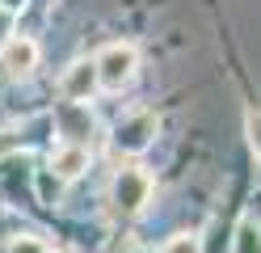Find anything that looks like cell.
Returning <instances> with one entry per match:
<instances>
[{"instance_id":"cell-5","label":"cell","mask_w":261,"mask_h":253,"mask_svg":"<svg viewBox=\"0 0 261 253\" xmlns=\"http://www.w3.org/2000/svg\"><path fill=\"white\" fill-rule=\"evenodd\" d=\"M93 110L80 106V101H59L55 106V131L63 135V144H76V148H89L93 140Z\"/></svg>"},{"instance_id":"cell-1","label":"cell","mask_w":261,"mask_h":253,"mask_svg":"<svg viewBox=\"0 0 261 253\" xmlns=\"http://www.w3.org/2000/svg\"><path fill=\"white\" fill-rule=\"evenodd\" d=\"M93 63H97L101 89L106 93H122L126 84L135 80V72H139V51H135V42H106L93 55Z\"/></svg>"},{"instance_id":"cell-7","label":"cell","mask_w":261,"mask_h":253,"mask_svg":"<svg viewBox=\"0 0 261 253\" xmlns=\"http://www.w3.org/2000/svg\"><path fill=\"white\" fill-rule=\"evenodd\" d=\"M89 148H76V144H59L55 152H51V173H55V181H76L80 173L89 169Z\"/></svg>"},{"instance_id":"cell-6","label":"cell","mask_w":261,"mask_h":253,"mask_svg":"<svg viewBox=\"0 0 261 253\" xmlns=\"http://www.w3.org/2000/svg\"><path fill=\"white\" fill-rule=\"evenodd\" d=\"M101 89V80H97V63L93 59H72L68 63V72L59 76V93H63V101H85Z\"/></svg>"},{"instance_id":"cell-9","label":"cell","mask_w":261,"mask_h":253,"mask_svg":"<svg viewBox=\"0 0 261 253\" xmlns=\"http://www.w3.org/2000/svg\"><path fill=\"white\" fill-rule=\"evenodd\" d=\"M5 253H51V245H46L42 236H34V232H21V236H13V241H9Z\"/></svg>"},{"instance_id":"cell-13","label":"cell","mask_w":261,"mask_h":253,"mask_svg":"<svg viewBox=\"0 0 261 253\" xmlns=\"http://www.w3.org/2000/svg\"><path fill=\"white\" fill-rule=\"evenodd\" d=\"M0 9H9V13H17V9H25V0H0Z\"/></svg>"},{"instance_id":"cell-8","label":"cell","mask_w":261,"mask_h":253,"mask_svg":"<svg viewBox=\"0 0 261 253\" xmlns=\"http://www.w3.org/2000/svg\"><path fill=\"white\" fill-rule=\"evenodd\" d=\"M232 253H261V224L244 215L232 232Z\"/></svg>"},{"instance_id":"cell-10","label":"cell","mask_w":261,"mask_h":253,"mask_svg":"<svg viewBox=\"0 0 261 253\" xmlns=\"http://www.w3.org/2000/svg\"><path fill=\"white\" fill-rule=\"evenodd\" d=\"M160 253H202V241H198V236H190V232H181V236H173Z\"/></svg>"},{"instance_id":"cell-12","label":"cell","mask_w":261,"mask_h":253,"mask_svg":"<svg viewBox=\"0 0 261 253\" xmlns=\"http://www.w3.org/2000/svg\"><path fill=\"white\" fill-rule=\"evenodd\" d=\"M118 253H152V249H143V245H135V241H126V245H122Z\"/></svg>"},{"instance_id":"cell-2","label":"cell","mask_w":261,"mask_h":253,"mask_svg":"<svg viewBox=\"0 0 261 253\" xmlns=\"http://www.w3.org/2000/svg\"><path fill=\"white\" fill-rule=\"evenodd\" d=\"M110 202H114L118 215H139L152 202V177L143 173L139 165L118 169V177H114V186H110Z\"/></svg>"},{"instance_id":"cell-11","label":"cell","mask_w":261,"mask_h":253,"mask_svg":"<svg viewBox=\"0 0 261 253\" xmlns=\"http://www.w3.org/2000/svg\"><path fill=\"white\" fill-rule=\"evenodd\" d=\"M244 131H249V144H253V156L261 160V110L244 114Z\"/></svg>"},{"instance_id":"cell-4","label":"cell","mask_w":261,"mask_h":253,"mask_svg":"<svg viewBox=\"0 0 261 253\" xmlns=\"http://www.w3.org/2000/svg\"><path fill=\"white\" fill-rule=\"evenodd\" d=\"M38 67V42L30 34H13L0 47V76L5 80H25Z\"/></svg>"},{"instance_id":"cell-3","label":"cell","mask_w":261,"mask_h":253,"mask_svg":"<svg viewBox=\"0 0 261 253\" xmlns=\"http://www.w3.org/2000/svg\"><path fill=\"white\" fill-rule=\"evenodd\" d=\"M156 140V114L152 110H135L126 114L118 127H114V148L118 152H130V156H139V152H148Z\"/></svg>"}]
</instances>
